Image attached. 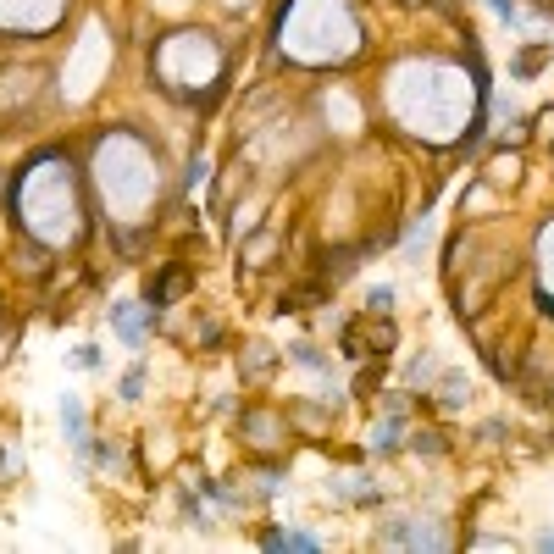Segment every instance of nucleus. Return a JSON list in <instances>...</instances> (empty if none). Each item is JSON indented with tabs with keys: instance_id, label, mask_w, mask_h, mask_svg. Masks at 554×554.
I'll return each mask as SVG.
<instances>
[{
	"instance_id": "f257e3e1",
	"label": "nucleus",
	"mask_w": 554,
	"mask_h": 554,
	"mask_svg": "<svg viewBox=\"0 0 554 554\" xmlns=\"http://www.w3.org/2000/svg\"><path fill=\"white\" fill-rule=\"evenodd\" d=\"M117 327H122L128 344H139V311H133V305H122V311H117Z\"/></svg>"
}]
</instances>
